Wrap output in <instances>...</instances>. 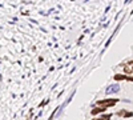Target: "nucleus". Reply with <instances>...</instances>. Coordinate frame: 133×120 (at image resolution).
I'll return each instance as SVG.
<instances>
[{"mask_svg":"<svg viewBox=\"0 0 133 120\" xmlns=\"http://www.w3.org/2000/svg\"><path fill=\"white\" fill-rule=\"evenodd\" d=\"M119 101V99H105V100H99L97 101V105L104 107V108H108V107H113L114 104Z\"/></svg>","mask_w":133,"mask_h":120,"instance_id":"1","label":"nucleus"},{"mask_svg":"<svg viewBox=\"0 0 133 120\" xmlns=\"http://www.w3.org/2000/svg\"><path fill=\"white\" fill-rule=\"evenodd\" d=\"M119 90H120V87H119V84H112V85H109L108 88H106V95H110V93H114V92H119Z\"/></svg>","mask_w":133,"mask_h":120,"instance_id":"2","label":"nucleus"},{"mask_svg":"<svg viewBox=\"0 0 133 120\" xmlns=\"http://www.w3.org/2000/svg\"><path fill=\"white\" fill-rule=\"evenodd\" d=\"M114 80H130V81H132V77H128V76H125V75H119V73H117V75H114Z\"/></svg>","mask_w":133,"mask_h":120,"instance_id":"3","label":"nucleus"},{"mask_svg":"<svg viewBox=\"0 0 133 120\" xmlns=\"http://www.w3.org/2000/svg\"><path fill=\"white\" fill-rule=\"evenodd\" d=\"M106 108H104V107H96V108H93L92 110V115H97V113H101L104 112Z\"/></svg>","mask_w":133,"mask_h":120,"instance_id":"4","label":"nucleus"},{"mask_svg":"<svg viewBox=\"0 0 133 120\" xmlns=\"http://www.w3.org/2000/svg\"><path fill=\"white\" fill-rule=\"evenodd\" d=\"M119 116H125V117H130L132 116V112H126V111H121V112L117 113Z\"/></svg>","mask_w":133,"mask_h":120,"instance_id":"5","label":"nucleus"},{"mask_svg":"<svg viewBox=\"0 0 133 120\" xmlns=\"http://www.w3.org/2000/svg\"><path fill=\"white\" fill-rule=\"evenodd\" d=\"M132 61H129V65L128 67H125V72H129V73H132Z\"/></svg>","mask_w":133,"mask_h":120,"instance_id":"6","label":"nucleus"}]
</instances>
